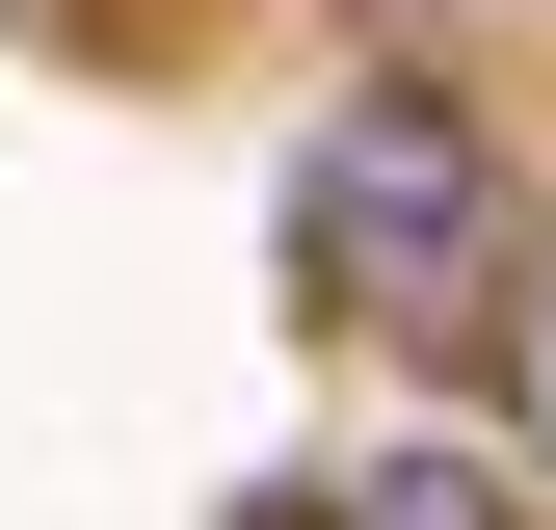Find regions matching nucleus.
<instances>
[{
    "label": "nucleus",
    "instance_id": "1",
    "mask_svg": "<svg viewBox=\"0 0 556 530\" xmlns=\"http://www.w3.org/2000/svg\"><path fill=\"white\" fill-rule=\"evenodd\" d=\"M292 265H318L344 318H397V345H451V318L504 292V160H477V106L344 80V132L292 160Z\"/></svg>",
    "mask_w": 556,
    "mask_h": 530
},
{
    "label": "nucleus",
    "instance_id": "2",
    "mask_svg": "<svg viewBox=\"0 0 556 530\" xmlns=\"http://www.w3.org/2000/svg\"><path fill=\"white\" fill-rule=\"evenodd\" d=\"M344 530H530V504L477 478V451H371V478H344Z\"/></svg>",
    "mask_w": 556,
    "mask_h": 530
},
{
    "label": "nucleus",
    "instance_id": "3",
    "mask_svg": "<svg viewBox=\"0 0 556 530\" xmlns=\"http://www.w3.org/2000/svg\"><path fill=\"white\" fill-rule=\"evenodd\" d=\"M477 318H504V425H530V478H556V265L504 239V292H477Z\"/></svg>",
    "mask_w": 556,
    "mask_h": 530
}]
</instances>
